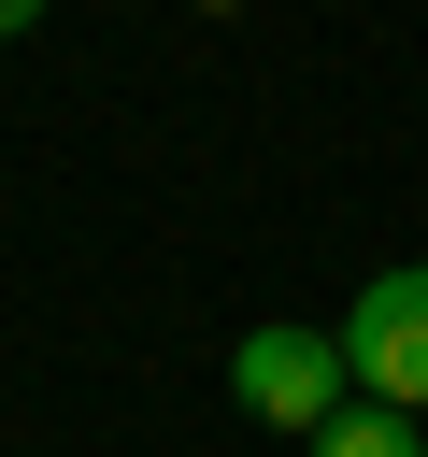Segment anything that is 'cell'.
Here are the masks:
<instances>
[{
	"instance_id": "7a4b0ae2",
	"label": "cell",
	"mask_w": 428,
	"mask_h": 457,
	"mask_svg": "<svg viewBox=\"0 0 428 457\" xmlns=\"http://www.w3.org/2000/svg\"><path fill=\"white\" fill-rule=\"evenodd\" d=\"M342 371H357V400L428 414V257H399L342 300Z\"/></svg>"
},
{
	"instance_id": "6da1fadb",
	"label": "cell",
	"mask_w": 428,
	"mask_h": 457,
	"mask_svg": "<svg viewBox=\"0 0 428 457\" xmlns=\"http://www.w3.org/2000/svg\"><path fill=\"white\" fill-rule=\"evenodd\" d=\"M228 400L257 414V428H285V443H314L342 400H357V371H342V328H300V314H271V328H243L228 343Z\"/></svg>"
},
{
	"instance_id": "277c9868",
	"label": "cell",
	"mask_w": 428,
	"mask_h": 457,
	"mask_svg": "<svg viewBox=\"0 0 428 457\" xmlns=\"http://www.w3.org/2000/svg\"><path fill=\"white\" fill-rule=\"evenodd\" d=\"M14 29H43V0H0V43H14Z\"/></svg>"
},
{
	"instance_id": "5b68a950",
	"label": "cell",
	"mask_w": 428,
	"mask_h": 457,
	"mask_svg": "<svg viewBox=\"0 0 428 457\" xmlns=\"http://www.w3.org/2000/svg\"><path fill=\"white\" fill-rule=\"evenodd\" d=\"M185 14H243V0H185Z\"/></svg>"
},
{
	"instance_id": "3957f363",
	"label": "cell",
	"mask_w": 428,
	"mask_h": 457,
	"mask_svg": "<svg viewBox=\"0 0 428 457\" xmlns=\"http://www.w3.org/2000/svg\"><path fill=\"white\" fill-rule=\"evenodd\" d=\"M314 457H428V443H414V414H399V400H342V414L314 428Z\"/></svg>"
}]
</instances>
